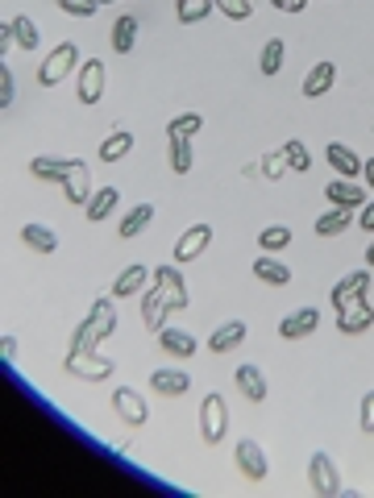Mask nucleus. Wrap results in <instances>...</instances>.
<instances>
[{"instance_id":"48","label":"nucleus","mask_w":374,"mask_h":498,"mask_svg":"<svg viewBox=\"0 0 374 498\" xmlns=\"http://www.w3.org/2000/svg\"><path fill=\"white\" fill-rule=\"evenodd\" d=\"M366 266H374V241L366 245Z\"/></svg>"},{"instance_id":"10","label":"nucleus","mask_w":374,"mask_h":498,"mask_svg":"<svg viewBox=\"0 0 374 498\" xmlns=\"http://www.w3.org/2000/svg\"><path fill=\"white\" fill-rule=\"evenodd\" d=\"M366 291H370V270H354V274H346L341 283L329 291V299H332V308L341 311V308H349L354 299H366Z\"/></svg>"},{"instance_id":"9","label":"nucleus","mask_w":374,"mask_h":498,"mask_svg":"<svg viewBox=\"0 0 374 498\" xmlns=\"http://www.w3.org/2000/svg\"><path fill=\"white\" fill-rule=\"evenodd\" d=\"M233 461H237V470H241V478H249V482H263L266 473H271L266 453H263V445H258V441H237Z\"/></svg>"},{"instance_id":"3","label":"nucleus","mask_w":374,"mask_h":498,"mask_svg":"<svg viewBox=\"0 0 374 498\" xmlns=\"http://www.w3.org/2000/svg\"><path fill=\"white\" fill-rule=\"evenodd\" d=\"M75 67H83L80 50H75V42H58L55 50L46 54V63L38 67V83H42V88H55V83H63Z\"/></svg>"},{"instance_id":"30","label":"nucleus","mask_w":374,"mask_h":498,"mask_svg":"<svg viewBox=\"0 0 374 498\" xmlns=\"http://www.w3.org/2000/svg\"><path fill=\"white\" fill-rule=\"evenodd\" d=\"M134 42H138V17H117V26H112V50L117 54H129L134 50Z\"/></svg>"},{"instance_id":"39","label":"nucleus","mask_w":374,"mask_h":498,"mask_svg":"<svg viewBox=\"0 0 374 498\" xmlns=\"http://www.w3.org/2000/svg\"><path fill=\"white\" fill-rule=\"evenodd\" d=\"M212 4H217L225 17H233V21H246V17L254 13V4H249V0H212Z\"/></svg>"},{"instance_id":"2","label":"nucleus","mask_w":374,"mask_h":498,"mask_svg":"<svg viewBox=\"0 0 374 498\" xmlns=\"http://www.w3.org/2000/svg\"><path fill=\"white\" fill-rule=\"evenodd\" d=\"M63 370H67L71 378H80V382H109L117 365H112L109 357H100L96 349H71Z\"/></svg>"},{"instance_id":"44","label":"nucleus","mask_w":374,"mask_h":498,"mask_svg":"<svg viewBox=\"0 0 374 498\" xmlns=\"http://www.w3.org/2000/svg\"><path fill=\"white\" fill-rule=\"evenodd\" d=\"M0 357H4V365L17 362V337L13 333H4V337H0Z\"/></svg>"},{"instance_id":"25","label":"nucleus","mask_w":374,"mask_h":498,"mask_svg":"<svg viewBox=\"0 0 374 498\" xmlns=\"http://www.w3.org/2000/svg\"><path fill=\"white\" fill-rule=\"evenodd\" d=\"M332 80H337V67L324 58V63H317V67L304 75V96H308V100H320V96L332 88Z\"/></svg>"},{"instance_id":"43","label":"nucleus","mask_w":374,"mask_h":498,"mask_svg":"<svg viewBox=\"0 0 374 498\" xmlns=\"http://www.w3.org/2000/svg\"><path fill=\"white\" fill-rule=\"evenodd\" d=\"M358 424H362V432H370L374 436V391L362 399V411H358Z\"/></svg>"},{"instance_id":"35","label":"nucleus","mask_w":374,"mask_h":498,"mask_svg":"<svg viewBox=\"0 0 374 498\" xmlns=\"http://www.w3.org/2000/svg\"><path fill=\"white\" fill-rule=\"evenodd\" d=\"M200 129H204V117L200 112H183V117H175L166 125V137H195Z\"/></svg>"},{"instance_id":"31","label":"nucleus","mask_w":374,"mask_h":498,"mask_svg":"<svg viewBox=\"0 0 374 498\" xmlns=\"http://www.w3.org/2000/svg\"><path fill=\"white\" fill-rule=\"evenodd\" d=\"M192 162H195L192 137H171V171H175V175H187Z\"/></svg>"},{"instance_id":"41","label":"nucleus","mask_w":374,"mask_h":498,"mask_svg":"<svg viewBox=\"0 0 374 498\" xmlns=\"http://www.w3.org/2000/svg\"><path fill=\"white\" fill-rule=\"evenodd\" d=\"M17 100V80H13V71H9V63L0 67V104L9 108Z\"/></svg>"},{"instance_id":"23","label":"nucleus","mask_w":374,"mask_h":498,"mask_svg":"<svg viewBox=\"0 0 374 498\" xmlns=\"http://www.w3.org/2000/svg\"><path fill=\"white\" fill-rule=\"evenodd\" d=\"M117 203H121V191L117 188H100L92 191V200L83 203V212H88V220H109V212H117Z\"/></svg>"},{"instance_id":"38","label":"nucleus","mask_w":374,"mask_h":498,"mask_svg":"<svg viewBox=\"0 0 374 498\" xmlns=\"http://www.w3.org/2000/svg\"><path fill=\"white\" fill-rule=\"evenodd\" d=\"M287 241H291V229H287V225H271V229L258 233V245H263L266 254H279V249H283Z\"/></svg>"},{"instance_id":"32","label":"nucleus","mask_w":374,"mask_h":498,"mask_svg":"<svg viewBox=\"0 0 374 498\" xmlns=\"http://www.w3.org/2000/svg\"><path fill=\"white\" fill-rule=\"evenodd\" d=\"M217 4L212 0H175V17H179L183 26H195V21H204Z\"/></svg>"},{"instance_id":"19","label":"nucleus","mask_w":374,"mask_h":498,"mask_svg":"<svg viewBox=\"0 0 374 498\" xmlns=\"http://www.w3.org/2000/svg\"><path fill=\"white\" fill-rule=\"evenodd\" d=\"M246 320H225L212 337H208V353H229V349H237L241 341H246Z\"/></svg>"},{"instance_id":"15","label":"nucleus","mask_w":374,"mask_h":498,"mask_svg":"<svg viewBox=\"0 0 374 498\" xmlns=\"http://www.w3.org/2000/svg\"><path fill=\"white\" fill-rule=\"evenodd\" d=\"M75 162L80 158H50V154H38V158L29 162V171H34V179H42V183H63V179L75 171Z\"/></svg>"},{"instance_id":"36","label":"nucleus","mask_w":374,"mask_h":498,"mask_svg":"<svg viewBox=\"0 0 374 498\" xmlns=\"http://www.w3.org/2000/svg\"><path fill=\"white\" fill-rule=\"evenodd\" d=\"M346 229H349V212H346V208H332V212H324L317 220L320 237H337V233H346Z\"/></svg>"},{"instance_id":"8","label":"nucleus","mask_w":374,"mask_h":498,"mask_svg":"<svg viewBox=\"0 0 374 498\" xmlns=\"http://www.w3.org/2000/svg\"><path fill=\"white\" fill-rule=\"evenodd\" d=\"M112 407H117V416H121L129 428H141V424L150 419V403H146L134 387H117V391H112Z\"/></svg>"},{"instance_id":"11","label":"nucleus","mask_w":374,"mask_h":498,"mask_svg":"<svg viewBox=\"0 0 374 498\" xmlns=\"http://www.w3.org/2000/svg\"><path fill=\"white\" fill-rule=\"evenodd\" d=\"M370 324H374L370 299H354L349 308L337 311V333H346V337H354V333H366Z\"/></svg>"},{"instance_id":"40","label":"nucleus","mask_w":374,"mask_h":498,"mask_svg":"<svg viewBox=\"0 0 374 498\" xmlns=\"http://www.w3.org/2000/svg\"><path fill=\"white\" fill-rule=\"evenodd\" d=\"M58 9L71 17H96L100 9V0H58Z\"/></svg>"},{"instance_id":"37","label":"nucleus","mask_w":374,"mask_h":498,"mask_svg":"<svg viewBox=\"0 0 374 498\" xmlns=\"http://www.w3.org/2000/svg\"><path fill=\"white\" fill-rule=\"evenodd\" d=\"M13 34H17V46H21V50H38L42 34H38V26H34L29 17H13Z\"/></svg>"},{"instance_id":"14","label":"nucleus","mask_w":374,"mask_h":498,"mask_svg":"<svg viewBox=\"0 0 374 498\" xmlns=\"http://www.w3.org/2000/svg\"><path fill=\"white\" fill-rule=\"evenodd\" d=\"M187 387H192V378H187V370H179V365H166V370H154L150 374V391L166 395V399L187 395Z\"/></svg>"},{"instance_id":"46","label":"nucleus","mask_w":374,"mask_h":498,"mask_svg":"<svg viewBox=\"0 0 374 498\" xmlns=\"http://www.w3.org/2000/svg\"><path fill=\"white\" fill-rule=\"evenodd\" d=\"M275 9H283V13H304L308 9V0H271Z\"/></svg>"},{"instance_id":"42","label":"nucleus","mask_w":374,"mask_h":498,"mask_svg":"<svg viewBox=\"0 0 374 498\" xmlns=\"http://www.w3.org/2000/svg\"><path fill=\"white\" fill-rule=\"evenodd\" d=\"M283 171H287V158H283V149H279V154H266V158H263V175H266V179H279Z\"/></svg>"},{"instance_id":"29","label":"nucleus","mask_w":374,"mask_h":498,"mask_svg":"<svg viewBox=\"0 0 374 498\" xmlns=\"http://www.w3.org/2000/svg\"><path fill=\"white\" fill-rule=\"evenodd\" d=\"M129 149H134V134H129V129H117V134H109L100 142V162H121Z\"/></svg>"},{"instance_id":"17","label":"nucleus","mask_w":374,"mask_h":498,"mask_svg":"<svg viewBox=\"0 0 374 498\" xmlns=\"http://www.w3.org/2000/svg\"><path fill=\"white\" fill-rule=\"evenodd\" d=\"M146 279H150V270L134 262V266H125L117 274V283H112V299H129V295H141L146 291Z\"/></svg>"},{"instance_id":"16","label":"nucleus","mask_w":374,"mask_h":498,"mask_svg":"<svg viewBox=\"0 0 374 498\" xmlns=\"http://www.w3.org/2000/svg\"><path fill=\"white\" fill-rule=\"evenodd\" d=\"M158 345H163L166 357H192V353L200 349L192 333H183V328H171V324H163V328H158Z\"/></svg>"},{"instance_id":"20","label":"nucleus","mask_w":374,"mask_h":498,"mask_svg":"<svg viewBox=\"0 0 374 498\" xmlns=\"http://www.w3.org/2000/svg\"><path fill=\"white\" fill-rule=\"evenodd\" d=\"M324 200H329L332 208H346V212H354V208H362V203H366V195H362V188H354L349 179H332L329 188H324Z\"/></svg>"},{"instance_id":"24","label":"nucleus","mask_w":374,"mask_h":498,"mask_svg":"<svg viewBox=\"0 0 374 498\" xmlns=\"http://www.w3.org/2000/svg\"><path fill=\"white\" fill-rule=\"evenodd\" d=\"M21 241H26L29 249H38V254H55V249H58V233L50 229V225H38V220H29L26 229H21Z\"/></svg>"},{"instance_id":"47","label":"nucleus","mask_w":374,"mask_h":498,"mask_svg":"<svg viewBox=\"0 0 374 498\" xmlns=\"http://www.w3.org/2000/svg\"><path fill=\"white\" fill-rule=\"evenodd\" d=\"M362 179H366V183H370V188H374V158H366V162H362Z\"/></svg>"},{"instance_id":"34","label":"nucleus","mask_w":374,"mask_h":498,"mask_svg":"<svg viewBox=\"0 0 374 498\" xmlns=\"http://www.w3.org/2000/svg\"><path fill=\"white\" fill-rule=\"evenodd\" d=\"M283 158H287V171H300V175L312 171V149H308L304 142H295V137L283 146Z\"/></svg>"},{"instance_id":"1","label":"nucleus","mask_w":374,"mask_h":498,"mask_svg":"<svg viewBox=\"0 0 374 498\" xmlns=\"http://www.w3.org/2000/svg\"><path fill=\"white\" fill-rule=\"evenodd\" d=\"M117 333V308H112L109 295H100L88 311V320L75 328V337H71V349H96L100 341H109Z\"/></svg>"},{"instance_id":"6","label":"nucleus","mask_w":374,"mask_h":498,"mask_svg":"<svg viewBox=\"0 0 374 498\" xmlns=\"http://www.w3.org/2000/svg\"><path fill=\"white\" fill-rule=\"evenodd\" d=\"M308 482H312V494L317 498L341 494V473H337L329 453H312V461H308Z\"/></svg>"},{"instance_id":"49","label":"nucleus","mask_w":374,"mask_h":498,"mask_svg":"<svg viewBox=\"0 0 374 498\" xmlns=\"http://www.w3.org/2000/svg\"><path fill=\"white\" fill-rule=\"evenodd\" d=\"M100 4H112V0H100Z\"/></svg>"},{"instance_id":"27","label":"nucleus","mask_w":374,"mask_h":498,"mask_svg":"<svg viewBox=\"0 0 374 498\" xmlns=\"http://www.w3.org/2000/svg\"><path fill=\"white\" fill-rule=\"evenodd\" d=\"M254 274L263 279V283H271V287H287L291 283V266H283L275 254H263L258 262H254Z\"/></svg>"},{"instance_id":"22","label":"nucleus","mask_w":374,"mask_h":498,"mask_svg":"<svg viewBox=\"0 0 374 498\" xmlns=\"http://www.w3.org/2000/svg\"><path fill=\"white\" fill-rule=\"evenodd\" d=\"M141 324H146V328H154V333H158V328H163L166 324V299H163V291H158V287H150V291H141Z\"/></svg>"},{"instance_id":"45","label":"nucleus","mask_w":374,"mask_h":498,"mask_svg":"<svg viewBox=\"0 0 374 498\" xmlns=\"http://www.w3.org/2000/svg\"><path fill=\"white\" fill-rule=\"evenodd\" d=\"M358 220H362V229H366V233H374V200H366L358 208Z\"/></svg>"},{"instance_id":"13","label":"nucleus","mask_w":374,"mask_h":498,"mask_svg":"<svg viewBox=\"0 0 374 498\" xmlns=\"http://www.w3.org/2000/svg\"><path fill=\"white\" fill-rule=\"evenodd\" d=\"M208 241H212V229H208V225H192V229H187L179 241H175V266H187V262H195V257L208 249Z\"/></svg>"},{"instance_id":"33","label":"nucleus","mask_w":374,"mask_h":498,"mask_svg":"<svg viewBox=\"0 0 374 498\" xmlns=\"http://www.w3.org/2000/svg\"><path fill=\"white\" fill-rule=\"evenodd\" d=\"M283 58H287L283 38H271L263 46V63H258V71H263V75H279V71H283Z\"/></svg>"},{"instance_id":"7","label":"nucleus","mask_w":374,"mask_h":498,"mask_svg":"<svg viewBox=\"0 0 374 498\" xmlns=\"http://www.w3.org/2000/svg\"><path fill=\"white\" fill-rule=\"evenodd\" d=\"M154 287L163 291V299H166V308H171V311H183L187 303H192V299H187V283H183V274H179V266H175V262L154 270Z\"/></svg>"},{"instance_id":"26","label":"nucleus","mask_w":374,"mask_h":498,"mask_svg":"<svg viewBox=\"0 0 374 498\" xmlns=\"http://www.w3.org/2000/svg\"><path fill=\"white\" fill-rule=\"evenodd\" d=\"M329 166H337V175L341 179H354V175H362V158L354 154L349 146H341V142H329Z\"/></svg>"},{"instance_id":"4","label":"nucleus","mask_w":374,"mask_h":498,"mask_svg":"<svg viewBox=\"0 0 374 498\" xmlns=\"http://www.w3.org/2000/svg\"><path fill=\"white\" fill-rule=\"evenodd\" d=\"M225 432H229V407H225L221 395L212 391L200 399V436H204L208 445H221Z\"/></svg>"},{"instance_id":"21","label":"nucleus","mask_w":374,"mask_h":498,"mask_svg":"<svg viewBox=\"0 0 374 498\" xmlns=\"http://www.w3.org/2000/svg\"><path fill=\"white\" fill-rule=\"evenodd\" d=\"M58 188H63V195H67L71 203H88L92 200V171H88L83 162H75V171H71Z\"/></svg>"},{"instance_id":"28","label":"nucleus","mask_w":374,"mask_h":498,"mask_svg":"<svg viewBox=\"0 0 374 498\" xmlns=\"http://www.w3.org/2000/svg\"><path fill=\"white\" fill-rule=\"evenodd\" d=\"M150 220H154V203L141 200L138 208H129V212H125V220H121V229H117V237H138V233L150 225Z\"/></svg>"},{"instance_id":"18","label":"nucleus","mask_w":374,"mask_h":498,"mask_svg":"<svg viewBox=\"0 0 374 498\" xmlns=\"http://www.w3.org/2000/svg\"><path fill=\"white\" fill-rule=\"evenodd\" d=\"M233 382H237V391H241V399H249V403H263L266 399V378L258 365H237Z\"/></svg>"},{"instance_id":"12","label":"nucleus","mask_w":374,"mask_h":498,"mask_svg":"<svg viewBox=\"0 0 374 498\" xmlns=\"http://www.w3.org/2000/svg\"><path fill=\"white\" fill-rule=\"evenodd\" d=\"M317 328H320V311L317 308H295L291 316L279 320V337L300 341V337H308V333H317Z\"/></svg>"},{"instance_id":"5","label":"nucleus","mask_w":374,"mask_h":498,"mask_svg":"<svg viewBox=\"0 0 374 498\" xmlns=\"http://www.w3.org/2000/svg\"><path fill=\"white\" fill-rule=\"evenodd\" d=\"M104 88H109V67L100 63V58H88L75 75V96H80V104H100L104 100Z\"/></svg>"}]
</instances>
